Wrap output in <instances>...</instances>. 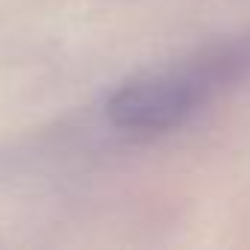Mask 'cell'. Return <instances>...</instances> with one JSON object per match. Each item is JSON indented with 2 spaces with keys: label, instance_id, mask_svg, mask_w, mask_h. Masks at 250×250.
<instances>
[{
  "label": "cell",
  "instance_id": "cell-1",
  "mask_svg": "<svg viewBox=\"0 0 250 250\" xmlns=\"http://www.w3.org/2000/svg\"><path fill=\"white\" fill-rule=\"evenodd\" d=\"M250 77V39L215 44L194 59L145 71L121 83L109 103L106 118L115 130L130 136H159L177 130L215 94Z\"/></svg>",
  "mask_w": 250,
  "mask_h": 250
}]
</instances>
